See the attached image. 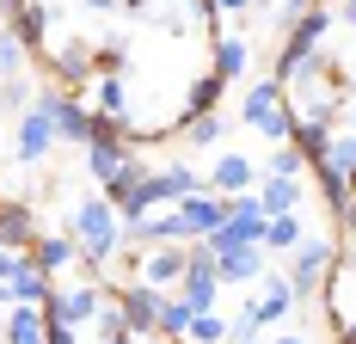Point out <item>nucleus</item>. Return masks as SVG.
<instances>
[{
  "label": "nucleus",
  "mask_w": 356,
  "mask_h": 344,
  "mask_svg": "<svg viewBox=\"0 0 356 344\" xmlns=\"http://www.w3.org/2000/svg\"><path fill=\"white\" fill-rule=\"evenodd\" d=\"M68 234H74V246H80V265L99 276L111 258H117V246H123V215H117V203H111L105 191H92V197L74 203Z\"/></svg>",
  "instance_id": "f257e3e1"
},
{
  "label": "nucleus",
  "mask_w": 356,
  "mask_h": 344,
  "mask_svg": "<svg viewBox=\"0 0 356 344\" xmlns=\"http://www.w3.org/2000/svg\"><path fill=\"white\" fill-rule=\"evenodd\" d=\"M240 123H252L258 136H270L277 148L289 141V130H295V111H289V93L277 86V80H252L246 99H240Z\"/></svg>",
  "instance_id": "f03ea898"
},
{
  "label": "nucleus",
  "mask_w": 356,
  "mask_h": 344,
  "mask_svg": "<svg viewBox=\"0 0 356 344\" xmlns=\"http://www.w3.org/2000/svg\"><path fill=\"white\" fill-rule=\"evenodd\" d=\"M332 258H338V246H332V240H320V234H307V240H301L295 252H289L283 276H289V289H295V302L320 295V283L332 276Z\"/></svg>",
  "instance_id": "7ed1b4c3"
},
{
  "label": "nucleus",
  "mask_w": 356,
  "mask_h": 344,
  "mask_svg": "<svg viewBox=\"0 0 356 344\" xmlns=\"http://www.w3.org/2000/svg\"><path fill=\"white\" fill-rule=\"evenodd\" d=\"M289 313H295V289H289V276L283 271H264L258 283H252L240 320H246L252 332H264V326H277V320H289Z\"/></svg>",
  "instance_id": "20e7f679"
},
{
  "label": "nucleus",
  "mask_w": 356,
  "mask_h": 344,
  "mask_svg": "<svg viewBox=\"0 0 356 344\" xmlns=\"http://www.w3.org/2000/svg\"><path fill=\"white\" fill-rule=\"evenodd\" d=\"M117 308H123V332H136V338H147V332L160 326V289L136 276L129 289H117Z\"/></svg>",
  "instance_id": "39448f33"
},
{
  "label": "nucleus",
  "mask_w": 356,
  "mask_h": 344,
  "mask_svg": "<svg viewBox=\"0 0 356 344\" xmlns=\"http://www.w3.org/2000/svg\"><path fill=\"white\" fill-rule=\"evenodd\" d=\"M56 19H62V6H56V0H25V6H13V13H6V25L19 31V43H25L31 56L49 43V25H56Z\"/></svg>",
  "instance_id": "423d86ee"
},
{
  "label": "nucleus",
  "mask_w": 356,
  "mask_h": 344,
  "mask_svg": "<svg viewBox=\"0 0 356 344\" xmlns=\"http://www.w3.org/2000/svg\"><path fill=\"white\" fill-rule=\"evenodd\" d=\"M56 141H62V136H56V123H49L37 104H31V111H19V130H13V154H19L25 166H37V160H43Z\"/></svg>",
  "instance_id": "0eeeda50"
},
{
  "label": "nucleus",
  "mask_w": 356,
  "mask_h": 344,
  "mask_svg": "<svg viewBox=\"0 0 356 344\" xmlns=\"http://www.w3.org/2000/svg\"><path fill=\"white\" fill-rule=\"evenodd\" d=\"M37 215H31V203H13V197H0V246L6 252H31L37 246Z\"/></svg>",
  "instance_id": "6e6552de"
},
{
  "label": "nucleus",
  "mask_w": 356,
  "mask_h": 344,
  "mask_svg": "<svg viewBox=\"0 0 356 344\" xmlns=\"http://www.w3.org/2000/svg\"><path fill=\"white\" fill-rule=\"evenodd\" d=\"M264 271H270V252H264V246H240V252H221V258H215V276H221V283H240V289H252Z\"/></svg>",
  "instance_id": "1a4fd4ad"
},
{
  "label": "nucleus",
  "mask_w": 356,
  "mask_h": 344,
  "mask_svg": "<svg viewBox=\"0 0 356 344\" xmlns=\"http://www.w3.org/2000/svg\"><path fill=\"white\" fill-rule=\"evenodd\" d=\"M252 185H258V166H252L246 154H221L215 172H209V191H215V197H246Z\"/></svg>",
  "instance_id": "9d476101"
},
{
  "label": "nucleus",
  "mask_w": 356,
  "mask_h": 344,
  "mask_svg": "<svg viewBox=\"0 0 356 344\" xmlns=\"http://www.w3.org/2000/svg\"><path fill=\"white\" fill-rule=\"evenodd\" d=\"M178 215H184L191 240H203V234H215V228L227 221V197H215V191H197V197H184V203H178Z\"/></svg>",
  "instance_id": "9b49d317"
},
{
  "label": "nucleus",
  "mask_w": 356,
  "mask_h": 344,
  "mask_svg": "<svg viewBox=\"0 0 356 344\" xmlns=\"http://www.w3.org/2000/svg\"><path fill=\"white\" fill-rule=\"evenodd\" d=\"M136 271H142V283H154V289H178V276H184V246H147Z\"/></svg>",
  "instance_id": "f8f14e48"
},
{
  "label": "nucleus",
  "mask_w": 356,
  "mask_h": 344,
  "mask_svg": "<svg viewBox=\"0 0 356 344\" xmlns=\"http://www.w3.org/2000/svg\"><path fill=\"white\" fill-rule=\"evenodd\" d=\"M246 68H252V43L240 31H221L215 37V74L234 86V80H246Z\"/></svg>",
  "instance_id": "ddd939ff"
},
{
  "label": "nucleus",
  "mask_w": 356,
  "mask_h": 344,
  "mask_svg": "<svg viewBox=\"0 0 356 344\" xmlns=\"http://www.w3.org/2000/svg\"><path fill=\"white\" fill-rule=\"evenodd\" d=\"M258 203H264V215H295V209H301V178L264 172V185H258Z\"/></svg>",
  "instance_id": "4468645a"
},
{
  "label": "nucleus",
  "mask_w": 356,
  "mask_h": 344,
  "mask_svg": "<svg viewBox=\"0 0 356 344\" xmlns=\"http://www.w3.org/2000/svg\"><path fill=\"white\" fill-rule=\"evenodd\" d=\"M56 302H62V326L80 332V326H92V313H99V302H105V289H99V283H80V289H62Z\"/></svg>",
  "instance_id": "2eb2a0df"
},
{
  "label": "nucleus",
  "mask_w": 356,
  "mask_h": 344,
  "mask_svg": "<svg viewBox=\"0 0 356 344\" xmlns=\"http://www.w3.org/2000/svg\"><path fill=\"white\" fill-rule=\"evenodd\" d=\"M80 258V246H74V234H37V246H31V265L37 271H62V265H74Z\"/></svg>",
  "instance_id": "dca6fc26"
},
{
  "label": "nucleus",
  "mask_w": 356,
  "mask_h": 344,
  "mask_svg": "<svg viewBox=\"0 0 356 344\" xmlns=\"http://www.w3.org/2000/svg\"><path fill=\"white\" fill-rule=\"evenodd\" d=\"M49 289H56V276L49 271H37L31 265V252H25V265H19V271H13V283H6V295H13V302H43V295H49Z\"/></svg>",
  "instance_id": "f3484780"
},
{
  "label": "nucleus",
  "mask_w": 356,
  "mask_h": 344,
  "mask_svg": "<svg viewBox=\"0 0 356 344\" xmlns=\"http://www.w3.org/2000/svg\"><path fill=\"white\" fill-rule=\"evenodd\" d=\"M154 178H160V197H166V203H184V197L209 191V178H203V172H191V166H160Z\"/></svg>",
  "instance_id": "a211bd4d"
},
{
  "label": "nucleus",
  "mask_w": 356,
  "mask_h": 344,
  "mask_svg": "<svg viewBox=\"0 0 356 344\" xmlns=\"http://www.w3.org/2000/svg\"><path fill=\"white\" fill-rule=\"evenodd\" d=\"M307 240V228H301V209H295V215H270V221H264V252H295V246Z\"/></svg>",
  "instance_id": "6ab92c4d"
},
{
  "label": "nucleus",
  "mask_w": 356,
  "mask_h": 344,
  "mask_svg": "<svg viewBox=\"0 0 356 344\" xmlns=\"http://www.w3.org/2000/svg\"><path fill=\"white\" fill-rule=\"evenodd\" d=\"M6 344H43V313L31 302H13L6 308Z\"/></svg>",
  "instance_id": "aec40b11"
},
{
  "label": "nucleus",
  "mask_w": 356,
  "mask_h": 344,
  "mask_svg": "<svg viewBox=\"0 0 356 344\" xmlns=\"http://www.w3.org/2000/svg\"><path fill=\"white\" fill-rule=\"evenodd\" d=\"M191 320H197V308H191L184 295H160V326H154V332H166V338H184V332H191Z\"/></svg>",
  "instance_id": "412c9836"
},
{
  "label": "nucleus",
  "mask_w": 356,
  "mask_h": 344,
  "mask_svg": "<svg viewBox=\"0 0 356 344\" xmlns=\"http://www.w3.org/2000/svg\"><path fill=\"white\" fill-rule=\"evenodd\" d=\"M221 93H227V80H221V74H203V80L191 86V99H184V117H209L215 104H221Z\"/></svg>",
  "instance_id": "4be33fe9"
},
{
  "label": "nucleus",
  "mask_w": 356,
  "mask_h": 344,
  "mask_svg": "<svg viewBox=\"0 0 356 344\" xmlns=\"http://www.w3.org/2000/svg\"><path fill=\"white\" fill-rule=\"evenodd\" d=\"M227 130H234V123H227V117H184V141H191V148H215V141L227 136Z\"/></svg>",
  "instance_id": "5701e85b"
},
{
  "label": "nucleus",
  "mask_w": 356,
  "mask_h": 344,
  "mask_svg": "<svg viewBox=\"0 0 356 344\" xmlns=\"http://www.w3.org/2000/svg\"><path fill=\"white\" fill-rule=\"evenodd\" d=\"M129 111V86L123 74H99V117H123Z\"/></svg>",
  "instance_id": "b1692460"
},
{
  "label": "nucleus",
  "mask_w": 356,
  "mask_h": 344,
  "mask_svg": "<svg viewBox=\"0 0 356 344\" xmlns=\"http://www.w3.org/2000/svg\"><path fill=\"white\" fill-rule=\"evenodd\" d=\"M227 338V313H197V320H191V332H184V344H221Z\"/></svg>",
  "instance_id": "393cba45"
},
{
  "label": "nucleus",
  "mask_w": 356,
  "mask_h": 344,
  "mask_svg": "<svg viewBox=\"0 0 356 344\" xmlns=\"http://www.w3.org/2000/svg\"><path fill=\"white\" fill-rule=\"evenodd\" d=\"M25 56H31V49L19 43V31H13V25H0V80H13V74L25 68Z\"/></svg>",
  "instance_id": "a878e982"
},
{
  "label": "nucleus",
  "mask_w": 356,
  "mask_h": 344,
  "mask_svg": "<svg viewBox=\"0 0 356 344\" xmlns=\"http://www.w3.org/2000/svg\"><path fill=\"white\" fill-rule=\"evenodd\" d=\"M37 86L25 80V74H13V80H0V111H31Z\"/></svg>",
  "instance_id": "bb28decb"
},
{
  "label": "nucleus",
  "mask_w": 356,
  "mask_h": 344,
  "mask_svg": "<svg viewBox=\"0 0 356 344\" xmlns=\"http://www.w3.org/2000/svg\"><path fill=\"white\" fill-rule=\"evenodd\" d=\"M325 166L338 172V178H350V172H356V136H332V148H325Z\"/></svg>",
  "instance_id": "cd10ccee"
},
{
  "label": "nucleus",
  "mask_w": 356,
  "mask_h": 344,
  "mask_svg": "<svg viewBox=\"0 0 356 344\" xmlns=\"http://www.w3.org/2000/svg\"><path fill=\"white\" fill-rule=\"evenodd\" d=\"M270 172H283V178H301V172H307V160H301V148H277V160H270Z\"/></svg>",
  "instance_id": "c85d7f7f"
},
{
  "label": "nucleus",
  "mask_w": 356,
  "mask_h": 344,
  "mask_svg": "<svg viewBox=\"0 0 356 344\" xmlns=\"http://www.w3.org/2000/svg\"><path fill=\"white\" fill-rule=\"evenodd\" d=\"M19 265H25V252H6V246H0V283H13Z\"/></svg>",
  "instance_id": "c756f323"
},
{
  "label": "nucleus",
  "mask_w": 356,
  "mask_h": 344,
  "mask_svg": "<svg viewBox=\"0 0 356 344\" xmlns=\"http://www.w3.org/2000/svg\"><path fill=\"white\" fill-rule=\"evenodd\" d=\"M43 344H74V326H62V320H56V326H43Z\"/></svg>",
  "instance_id": "7c9ffc66"
},
{
  "label": "nucleus",
  "mask_w": 356,
  "mask_h": 344,
  "mask_svg": "<svg viewBox=\"0 0 356 344\" xmlns=\"http://www.w3.org/2000/svg\"><path fill=\"white\" fill-rule=\"evenodd\" d=\"M332 13H338V19H344V25H350V31H356V0H338Z\"/></svg>",
  "instance_id": "2f4dec72"
},
{
  "label": "nucleus",
  "mask_w": 356,
  "mask_h": 344,
  "mask_svg": "<svg viewBox=\"0 0 356 344\" xmlns=\"http://www.w3.org/2000/svg\"><path fill=\"white\" fill-rule=\"evenodd\" d=\"M332 332H338V344H356V320H338Z\"/></svg>",
  "instance_id": "473e14b6"
},
{
  "label": "nucleus",
  "mask_w": 356,
  "mask_h": 344,
  "mask_svg": "<svg viewBox=\"0 0 356 344\" xmlns=\"http://www.w3.org/2000/svg\"><path fill=\"white\" fill-rule=\"evenodd\" d=\"M338 215H344V228H350V240H356V197H350L344 209H338Z\"/></svg>",
  "instance_id": "72a5a7b5"
},
{
  "label": "nucleus",
  "mask_w": 356,
  "mask_h": 344,
  "mask_svg": "<svg viewBox=\"0 0 356 344\" xmlns=\"http://www.w3.org/2000/svg\"><path fill=\"white\" fill-rule=\"evenodd\" d=\"M99 344H142L136 332H111V338H99Z\"/></svg>",
  "instance_id": "f704fd0d"
},
{
  "label": "nucleus",
  "mask_w": 356,
  "mask_h": 344,
  "mask_svg": "<svg viewBox=\"0 0 356 344\" xmlns=\"http://www.w3.org/2000/svg\"><path fill=\"white\" fill-rule=\"evenodd\" d=\"M270 344H314L307 332H283V338H270Z\"/></svg>",
  "instance_id": "c9c22d12"
},
{
  "label": "nucleus",
  "mask_w": 356,
  "mask_h": 344,
  "mask_svg": "<svg viewBox=\"0 0 356 344\" xmlns=\"http://www.w3.org/2000/svg\"><path fill=\"white\" fill-rule=\"evenodd\" d=\"M215 6H221V13H246L252 0H215Z\"/></svg>",
  "instance_id": "e433bc0d"
},
{
  "label": "nucleus",
  "mask_w": 356,
  "mask_h": 344,
  "mask_svg": "<svg viewBox=\"0 0 356 344\" xmlns=\"http://www.w3.org/2000/svg\"><path fill=\"white\" fill-rule=\"evenodd\" d=\"M80 6H86V13H111L117 0H80Z\"/></svg>",
  "instance_id": "4c0bfd02"
},
{
  "label": "nucleus",
  "mask_w": 356,
  "mask_h": 344,
  "mask_svg": "<svg viewBox=\"0 0 356 344\" xmlns=\"http://www.w3.org/2000/svg\"><path fill=\"white\" fill-rule=\"evenodd\" d=\"M117 6H129V13H147V0H117Z\"/></svg>",
  "instance_id": "58836bf2"
},
{
  "label": "nucleus",
  "mask_w": 356,
  "mask_h": 344,
  "mask_svg": "<svg viewBox=\"0 0 356 344\" xmlns=\"http://www.w3.org/2000/svg\"><path fill=\"white\" fill-rule=\"evenodd\" d=\"M6 308H13V295H6V283H0V313H6Z\"/></svg>",
  "instance_id": "ea45409f"
},
{
  "label": "nucleus",
  "mask_w": 356,
  "mask_h": 344,
  "mask_svg": "<svg viewBox=\"0 0 356 344\" xmlns=\"http://www.w3.org/2000/svg\"><path fill=\"white\" fill-rule=\"evenodd\" d=\"M344 191H350V197H356V172H350V178H344Z\"/></svg>",
  "instance_id": "a19ab883"
},
{
  "label": "nucleus",
  "mask_w": 356,
  "mask_h": 344,
  "mask_svg": "<svg viewBox=\"0 0 356 344\" xmlns=\"http://www.w3.org/2000/svg\"><path fill=\"white\" fill-rule=\"evenodd\" d=\"M240 344H264V338H258V332H252V338H240Z\"/></svg>",
  "instance_id": "79ce46f5"
}]
</instances>
